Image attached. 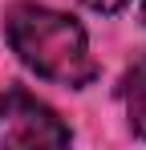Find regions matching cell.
Segmentation results:
<instances>
[{
	"instance_id": "1",
	"label": "cell",
	"mask_w": 146,
	"mask_h": 150,
	"mask_svg": "<svg viewBox=\"0 0 146 150\" xmlns=\"http://www.w3.org/2000/svg\"><path fill=\"white\" fill-rule=\"evenodd\" d=\"M8 33V45L21 57L28 69H37L49 81H61V85H85L97 77V65L89 57L85 45V33L77 21L41 8V4H16L4 21Z\"/></svg>"
},
{
	"instance_id": "2",
	"label": "cell",
	"mask_w": 146,
	"mask_h": 150,
	"mask_svg": "<svg viewBox=\"0 0 146 150\" xmlns=\"http://www.w3.org/2000/svg\"><path fill=\"white\" fill-rule=\"evenodd\" d=\"M0 146H21V150L69 146V126L33 93L8 89L0 93Z\"/></svg>"
},
{
	"instance_id": "3",
	"label": "cell",
	"mask_w": 146,
	"mask_h": 150,
	"mask_svg": "<svg viewBox=\"0 0 146 150\" xmlns=\"http://www.w3.org/2000/svg\"><path fill=\"white\" fill-rule=\"evenodd\" d=\"M122 98H126V110H130V126L146 138V53L130 65V73L122 81Z\"/></svg>"
},
{
	"instance_id": "4",
	"label": "cell",
	"mask_w": 146,
	"mask_h": 150,
	"mask_svg": "<svg viewBox=\"0 0 146 150\" xmlns=\"http://www.w3.org/2000/svg\"><path fill=\"white\" fill-rule=\"evenodd\" d=\"M89 8H97V12H118V8H126L130 0H85Z\"/></svg>"
},
{
	"instance_id": "5",
	"label": "cell",
	"mask_w": 146,
	"mask_h": 150,
	"mask_svg": "<svg viewBox=\"0 0 146 150\" xmlns=\"http://www.w3.org/2000/svg\"><path fill=\"white\" fill-rule=\"evenodd\" d=\"M142 21H146V0H142Z\"/></svg>"
}]
</instances>
